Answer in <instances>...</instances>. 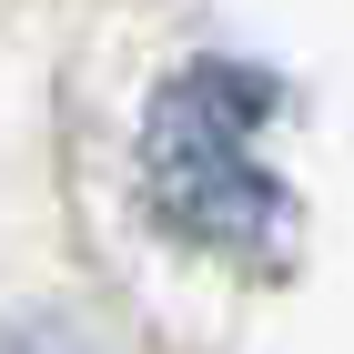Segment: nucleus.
I'll list each match as a JSON object with an SVG mask.
<instances>
[{
  "label": "nucleus",
  "instance_id": "f257e3e1",
  "mask_svg": "<svg viewBox=\"0 0 354 354\" xmlns=\"http://www.w3.org/2000/svg\"><path fill=\"white\" fill-rule=\"evenodd\" d=\"M283 91L253 61H192L152 91V132H142V172L172 233L233 253V263H273L294 233V203L273 183V162L253 152Z\"/></svg>",
  "mask_w": 354,
  "mask_h": 354
}]
</instances>
